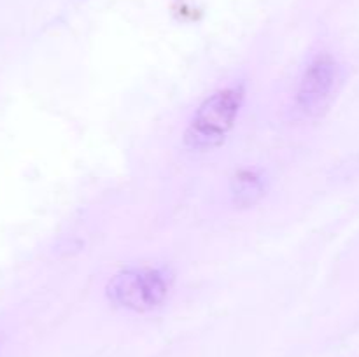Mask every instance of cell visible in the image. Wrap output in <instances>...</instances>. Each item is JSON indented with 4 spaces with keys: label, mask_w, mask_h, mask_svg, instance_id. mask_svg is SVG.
Instances as JSON below:
<instances>
[{
    "label": "cell",
    "mask_w": 359,
    "mask_h": 357,
    "mask_svg": "<svg viewBox=\"0 0 359 357\" xmlns=\"http://www.w3.org/2000/svg\"><path fill=\"white\" fill-rule=\"evenodd\" d=\"M170 273L160 266H130L116 273L107 284V296L123 310L147 314L163 307L172 293Z\"/></svg>",
    "instance_id": "2"
},
{
    "label": "cell",
    "mask_w": 359,
    "mask_h": 357,
    "mask_svg": "<svg viewBox=\"0 0 359 357\" xmlns=\"http://www.w3.org/2000/svg\"><path fill=\"white\" fill-rule=\"evenodd\" d=\"M266 192V181L258 170H238L230 181V196L235 206L249 209L256 205Z\"/></svg>",
    "instance_id": "4"
},
{
    "label": "cell",
    "mask_w": 359,
    "mask_h": 357,
    "mask_svg": "<svg viewBox=\"0 0 359 357\" xmlns=\"http://www.w3.org/2000/svg\"><path fill=\"white\" fill-rule=\"evenodd\" d=\"M245 102V86L241 83L219 88L205 98L193 112L182 135V144L189 153L203 154L226 142L235 128Z\"/></svg>",
    "instance_id": "1"
},
{
    "label": "cell",
    "mask_w": 359,
    "mask_h": 357,
    "mask_svg": "<svg viewBox=\"0 0 359 357\" xmlns=\"http://www.w3.org/2000/svg\"><path fill=\"white\" fill-rule=\"evenodd\" d=\"M340 83V66L328 52L314 56L305 66L297 91L294 111L304 118H316L330 105Z\"/></svg>",
    "instance_id": "3"
}]
</instances>
